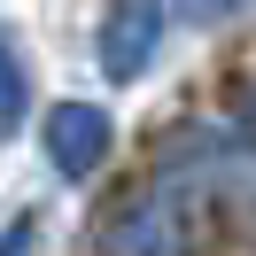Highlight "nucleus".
<instances>
[{
	"label": "nucleus",
	"instance_id": "nucleus-3",
	"mask_svg": "<svg viewBox=\"0 0 256 256\" xmlns=\"http://www.w3.org/2000/svg\"><path fill=\"white\" fill-rule=\"evenodd\" d=\"M24 109H32V70H24V47L0 32V140L24 124Z\"/></svg>",
	"mask_w": 256,
	"mask_h": 256
},
{
	"label": "nucleus",
	"instance_id": "nucleus-4",
	"mask_svg": "<svg viewBox=\"0 0 256 256\" xmlns=\"http://www.w3.org/2000/svg\"><path fill=\"white\" fill-rule=\"evenodd\" d=\"M240 8H256V0H178V16L202 24V32H210V24H225V16H240Z\"/></svg>",
	"mask_w": 256,
	"mask_h": 256
},
{
	"label": "nucleus",
	"instance_id": "nucleus-2",
	"mask_svg": "<svg viewBox=\"0 0 256 256\" xmlns=\"http://www.w3.org/2000/svg\"><path fill=\"white\" fill-rule=\"evenodd\" d=\"M109 148H116L109 109H94V101H54L47 109V163L62 178H94L109 163Z\"/></svg>",
	"mask_w": 256,
	"mask_h": 256
},
{
	"label": "nucleus",
	"instance_id": "nucleus-1",
	"mask_svg": "<svg viewBox=\"0 0 256 256\" xmlns=\"http://www.w3.org/2000/svg\"><path fill=\"white\" fill-rule=\"evenodd\" d=\"M163 0H109V16H101V78L109 86H132L148 62H156V47H163Z\"/></svg>",
	"mask_w": 256,
	"mask_h": 256
}]
</instances>
